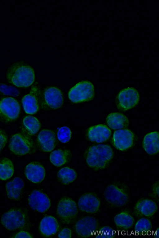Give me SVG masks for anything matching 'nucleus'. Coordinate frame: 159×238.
<instances>
[{
	"label": "nucleus",
	"mask_w": 159,
	"mask_h": 238,
	"mask_svg": "<svg viewBox=\"0 0 159 238\" xmlns=\"http://www.w3.org/2000/svg\"><path fill=\"white\" fill-rule=\"evenodd\" d=\"M159 186L158 185H156L154 186L153 188V192L154 194L158 196V191H159Z\"/></svg>",
	"instance_id": "c9c22d12"
},
{
	"label": "nucleus",
	"mask_w": 159,
	"mask_h": 238,
	"mask_svg": "<svg viewBox=\"0 0 159 238\" xmlns=\"http://www.w3.org/2000/svg\"><path fill=\"white\" fill-rule=\"evenodd\" d=\"M44 96L47 104L52 108H59L63 104L62 93L57 88L51 87L47 88L44 91Z\"/></svg>",
	"instance_id": "f3484780"
},
{
	"label": "nucleus",
	"mask_w": 159,
	"mask_h": 238,
	"mask_svg": "<svg viewBox=\"0 0 159 238\" xmlns=\"http://www.w3.org/2000/svg\"><path fill=\"white\" fill-rule=\"evenodd\" d=\"M29 204L34 210L40 213L47 211L50 206V200L45 194L38 190H34L28 198Z\"/></svg>",
	"instance_id": "9b49d317"
},
{
	"label": "nucleus",
	"mask_w": 159,
	"mask_h": 238,
	"mask_svg": "<svg viewBox=\"0 0 159 238\" xmlns=\"http://www.w3.org/2000/svg\"><path fill=\"white\" fill-rule=\"evenodd\" d=\"M57 176L58 178L63 184H67L75 180L77 174L73 169L68 167H65L59 171Z\"/></svg>",
	"instance_id": "cd10ccee"
},
{
	"label": "nucleus",
	"mask_w": 159,
	"mask_h": 238,
	"mask_svg": "<svg viewBox=\"0 0 159 238\" xmlns=\"http://www.w3.org/2000/svg\"><path fill=\"white\" fill-rule=\"evenodd\" d=\"M152 225L150 221L148 218H142L139 220L135 224L134 230L135 234L145 235L148 234L151 231Z\"/></svg>",
	"instance_id": "c85d7f7f"
},
{
	"label": "nucleus",
	"mask_w": 159,
	"mask_h": 238,
	"mask_svg": "<svg viewBox=\"0 0 159 238\" xmlns=\"http://www.w3.org/2000/svg\"><path fill=\"white\" fill-rule=\"evenodd\" d=\"M104 196L109 203L117 207L125 205L129 199L127 194L114 185H111L107 187L104 193Z\"/></svg>",
	"instance_id": "1a4fd4ad"
},
{
	"label": "nucleus",
	"mask_w": 159,
	"mask_h": 238,
	"mask_svg": "<svg viewBox=\"0 0 159 238\" xmlns=\"http://www.w3.org/2000/svg\"><path fill=\"white\" fill-rule=\"evenodd\" d=\"M106 121L108 126L113 130L126 128L129 124V120L127 117L119 112L110 113L107 116Z\"/></svg>",
	"instance_id": "412c9836"
},
{
	"label": "nucleus",
	"mask_w": 159,
	"mask_h": 238,
	"mask_svg": "<svg viewBox=\"0 0 159 238\" xmlns=\"http://www.w3.org/2000/svg\"><path fill=\"white\" fill-rule=\"evenodd\" d=\"M56 137L52 130L44 129L39 133L37 138L39 145L42 150L45 152L52 151L56 145Z\"/></svg>",
	"instance_id": "dca6fc26"
},
{
	"label": "nucleus",
	"mask_w": 159,
	"mask_h": 238,
	"mask_svg": "<svg viewBox=\"0 0 159 238\" xmlns=\"http://www.w3.org/2000/svg\"><path fill=\"white\" fill-rule=\"evenodd\" d=\"M134 135L127 129L116 130L113 135V142L115 147L121 151L131 147L133 143Z\"/></svg>",
	"instance_id": "f8f14e48"
},
{
	"label": "nucleus",
	"mask_w": 159,
	"mask_h": 238,
	"mask_svg": "<svg viewBox=\"0 0 159 238\" xmlns=\"http://www.w3.org/2000/svg\"><path fill=\"white\" fill-rule=\"evenodd\" d=\"M70 152L60 149L52 152L50 156L51 162L55 166L59 167L65 164L70 156Z\"/></svg>",
	"instance_id": "5701e85b"
},
{
	"label": "nucleus",
	"mask_w": 159,
	"mask_h": 238,
	"mask_svg": "<svg viewBox=\"0 0 159 238\" xmlns=\"http://www.w3.org/2000/svg\"><path fill=\"white\" fill-rule=\"evenodd\" d=\"M98 227L97 219L90 216L84 217L79 220L75 225L76 231L79 236L87 237L95 235Z\"/></svg>",
	"instance_id": "9d476101"
},
{
	"label": "nucleus",
	"mask_w": 159,
	"mask_h": 238,
	"mask_svg": "<svg viewBox=\"0 0 159 238\" xmlns=\"http://www.w3.org/2000/svg\"><path fill=\"white\" fill-rule=\"evenodd\" d=\"M22 102L25 112L28 114H34L39 109L37 100L35 96L30 94L25 96L22 98Z\"/></svg>",
	"instance_id": "393cba45"
},
{
	"label": "nucleus",
	"mask_w": 159,
	"mask_h": 238,
	"mask_svg": "<svg viewBox=\"0 0 159 238\" xmlns=\"http://www.w3.org/2000/svg\"><path fill=\"white\" fill-rule=\"evenodd\" d=\"M71 132L68 127L64 126L59 129L57 133V137L58 140L64 143L70 141L71 137Z\"/></svg>",
	"instance_id": "c756f323"
},
{
	"label": "nucleus",
	"mask_w": 159,
	"mask_h": 238,
	"mask_svg": "<svg viewBox=\"0 0 159 238\" xmlns=\"http://www.w3.org/2000/svg\"><path fill=\"white\" fill-rule=\"evenodd\" d=\"M25 173L27 178L34 183L41 182L45 176L44 168L36 162H32L28 164L25 167Z\"/></svg>",
	"instance_id": "2eb2a0df"
},
{
	"label": "nucleus",
	"mask_w": 159,
	"mask_h": 238,
	"mask_svg": "<svg viewBox=\"0 0 159 238\" xmlns=\"http://www.w3.org/2000/svg\"><path fill=\"white\" fill-rule=\"evenodd\" d=\"M111 135L110 130L106 125L99 124L90 127L88 133L90 141L97 143L103 142L107 140Z\"/></svg>",
	"instance_id": "4468645a"
},
{
	"label": "nucleus",
	"mask_w": 159,
	"mask_h": 238,
	"mask_svg": "<svg viewBox=\"0 0 159 238\" xmlns=\"http://www.w3.org/2000/svg\"><path fill=\"white\" fill-rule=\"evenodd\" d=\"M59 225L56 218L52 216H47L41 220L39 230L42 234L46 236H52L57 232Z\"/></svg>",
	"instance_id": "a211bd4d"
},
{
	"label": "nucleus",
	"mask_w": 159,
	"mask_h": 238,
	"mask_svg": "<svg viewBox=\"0 0 159 238\" xmlns=\"http://www.w3.org/2000/svg\"><path fill=\"white\" fill-rule=\"evenodd\" d=\"M14 172V165L10 159L4 158L0 160V179L5 180L10 178Z\"/></svg>",
	"instance_id": "a878e982"
},
{
	"label": "nucleus",
	"mask_w": 159,
	"mask_h": 238,
	"mask_svg": "<svg viewBox=\"0 0 159 238\" xmlns=\"http://www.w3.org/2000/svg\"><path fill=\"white\" fill-rule=\"evenodd\" d=\"M0 91L4 95L15 97L18 96L20 94L16 88L4 84H0Z\"/></svg>",
	"instance_id": "7c9ffc66"
},
{
	"label": "nucleus",
	"mask_w": 159,
	"mask_h": 238,
	"mask_svg": "<svg viewBox=\"0 0 159 238\" xmlns=\"http://www.w3.org/2000/svg\"><path fill=\"white\" fill-rule=\"evenodd\" d=\"M7 77L8 81L16 86L26 87L34 82L35 75L32 67L19 63L10 68Z\"/></svg>",
	"instance_id": "f257e3e1"
},
{
	"label": "nucleus",
	"mask_w": 159,
	"mask_h": 238,
	"mask_svg": "<svg viewBox=\"0 0 159 238\" xmlns=\"http://www.w3.org/2000/svg\"><path fill=\"white\" fill-rule=\"evenodd\" d=\"M143 148L149 155H153L159 152V133L155 131L150 133L145 136L143 142Z\"/></svg>",
	"instance_id": "aec40b11"
},
{
	"label": "nucleus",
	"mask_w": 159,
	"mask_h": 238,
	"mask_svg": "<svg viewBox=\"0 0 159 238\" xmlns=\"http://www.w3.org/2000/svg\"><path fill=\"white\" fill-rule=\"evenodd\" d=\"M113 152L109 145L99 144L89 149L86 162L90 167L96 169L104 168L112 158Z\"/></svg>",
	"instance_id": "f03ea898"
},
{
	"label": "nucleus",
	"mask_w": 159,
	"mask_h": 238,
	"mask_svg": "<svg viewBox=\"0 0 159 238\" xmlns=\"http://www.w3.org/2000/svg\"><path fill=\"white\" fill-rule=\"evenodd\" d=\"M71 230L68 228H65L59 233L58 236L59 238H71Z\"/></svg>",
	"instance_id": "72a5a7b5"
},
{
	"label": "nucleus",
	"mask_w": 159,
	"mask_h": 238,
	"mask_svg": "<svg viewBox=\"0 0 159 238\" xmlns=\"http://www.w3.org/2000/svg\"><path fill=\"white\" fill-rule=\"evenodd\" d=\"M114 222L117 227L127 229L130 228L133 225L134 219L128 213L122 212L115 216Z\"/></svg>",
	"instance_id": "bb28decb"
},
{
	"label": "nucleus",
	"mask_w": 159,
	"mask_h": 238,
	"mask_svg": "<svg viewBox=\"0 0 159 238\" xmlns=\"http://www.w3.org/2000/svg\"><path fill=\"white\" fill-rule=\"evenodd\" d=\"M7 139V136L5 131L0 129V153L5 147Z\"/></svg>",
	"instance_id": "473e14b6"
},
{
	"label": "nucleus",
	"mask_w": 159,
	"mask_h": 238,
	"mask_svg": "<svg viewBox=\"0 0 159 238\" xmlns=\"http://www.w3.org/2000/svg\"><path fill=\"white\" fill-rule=\"evenodd\" d=\"M58 215L63 222L69 223L75 219L77 213L75 202L68 198H63L59 201L57 207Z\"/></svg>",
	"instance_id": "6e6552de"
},
{
	"label": "nucleus",
	"mask_w": 159,
	"mask_h": 238,
	"mask_svg": "<svg viewBox=\"0 0 159 238\" xmlns=\"http://www.w3.org/2000/svg\"><path fill=\"white\" fill-rule=\"evenodd\" d=\"M117 108L125 111L135 106L139 100L137 90L133 87H128L121 90L116 97Z\"/></svg>",
	"instance_id": "0eeeda50"
},
{
	"label": "nucleus",
	"mask_w": 159,
	"mask_h": 238,
	"mask_svg": "<svg viewBox=\"0 0 159 238\" xmlns=\"http://www.w3.org/2000/svg\"><path fill=\"white\" fill-rule=\"evenodd\" d=\"M9 146L13 153L22 156L32 151L34 145L31 139L25 134L16 133L11 136Z\"/></svg>",
	"instance_id": "39448f33"
},
{
	"label": "nucleus",
	"mask_w": 159,
	"mask_h": 238,
	"mask_svg": "<svg viewBox=\"0 0 159 238\" xmlns=\"http://www.w3.org/2000/svg\"><path fill=\"white\" fill-rule=\"evenodd\" d=\"M94 94L93 84L89 81H83L72 87L69 91L68 95L72 102L78 103L92 100Z\"/></svg>",
	"instance_id": "20e7f679"
},
{
	"label": "nucleus",
	"mask_w": 159,
	"mask_h": 238,
	"mask_svg": "<svg viewBox=\"0 0 159 238\" xmlns=\"http://www.w3.org/2000/svg\"><path fill=\"white\" fill-rule=\"evenodd\" d=\"M135 208L139 214L149 217L152 216L156 212L157 209V206L152 200L144 199L137 203Z\"/></svg>",
	"instance_id": "4be33fe9"
},
{
	"label": "nucleus",
	"mask_w": 159,
	"mask_h": 238,
	"mask_svg": "<svg viewBox=\"0 0 159 238\" xmlns=\"http://www.w3.org/2000/svg\"><path fill=\"white\" fill-rule=\"evenodd\" d=\"M23 124V130L30 135L36 134L40 127V123L37 118L30 115L27 116L24 118Z\"/></svg>",
	"instance_id": "b1692460"
},
{
	"label": "nucleus",
	"mask_w": 159,
	"mask_h": 238,
	"mask_svg": "<svg viewBox=\"0 0 159 238\" xmlns=\"http://www.w3.org/2000/svg\"><path fill=\"white\" fill-rule=\"evenodd\" d=\"M24 186L23 180L19 177H16L7 183L6 188L8 197L11 199H18Z\"/></svg>",
	"instance_id": "6ab92c4d"
},
{
	"label": "nucleus",
	"mask_w": 159,
	"mask_h": 238,
	"mask_svg": "<svg viewBox=\"0 0 159 238\" xmlns=\"http://www.w3.org/2000/svg\"><path fill=\"white\" fill-rule=\"evenodd\" d=\"M100 204V201L98 197L91 193L83 195L78 202V207L81 211L91 214L98 211Z\"/></svg>",
	"instance_id": "ddd939ff"
},
{
	"label": "nucleus",
	"mask_w": 159,
	"mask_h": 238,
	"mask_svg": "<svg viewBox=\"0 0 159 238\" xmlns=\"http://www.w3.org/2000/svg\"><path fill=\"white\" fill-rule=\"evenodd\" d=\"M1 222L9 231L23 230L29 225V218L26 211L21 208L11 209L2 215Z\"/></svg>",
	"instance_id": "7ed1b4c3"
},
{
	"label": "nucleus",
	"mask_w": 159,
	"mask_h": 238,
	"mask_svg": "<svg viewBox=\"0 0 159 238\" xmlns=\"http://www.w3.org/2000/svg\"><path fill=\"white\" fill-rule=\"evenodd\" d=\"M115 231L113 229L108 226H105L99 230V232L97 233L96 235L97 238H113L115 236L114 234L116 232H114Z\"/></svg>",
	"instance_id": "2f4dec72"
},
{
	"label": "nucleus",
	"mask_w": 159,
	"mask_h": 238,
	"mask_svg": "<svg viewBox=\"0 0 159 238\" xmlns=\"http://www.w3.org/2000/svg\"><path fill=\"white\" fill-rule=\"evenodd\" d=\"M20 107L15 99L7 97L0 100V119L5 122L16 119L19 117Z\"/></svg>",
	"instance_id": "423d86ee"
},
{
	"label": "nucleus",
	"mask_w": 159,
	"mask_h": 238,
	"mask_svg": "<svg viewBox=\"0 0 159 238\" xmlns=\"http://www.w3.org/2000/svg\"><path fill=\"white\" fill-rule=\"evenodd\" d=\"M14 238H32L33 237L28 232L21 231L16 234Z\"/></svg>",
	"instance_id": "f704fd0d"
}]
</instances>
